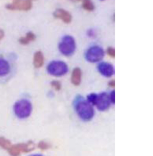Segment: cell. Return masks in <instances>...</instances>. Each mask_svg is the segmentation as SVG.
<instances>
[{
    "instance_id": "obj_20",
    "label": "cell",
    "mask_w": 153,
    "mask_h": 156,
    "mask_svg": "<svg viewBox=\"0 0 153 156\" xmlns=\"http://www.w3.org/2000/svg\"><path fill=\"white\" fill-rule=\"evenodd\" d=\"M38 147L42 150H45L48 148V145L45 142H40L38 144Z\"/></svg>"
},
{
    "instance_id": "obj_15",
    "label": "cell",
    "mask_w": 153,
    "mask_h": 156,
    "mask_svg": "<svg viewBox=\"0 0 153 156\" xmlns=\"http://www.w3.org/2000/svg\"><path fill=\"white\" fill-rule=\"evenodd\" d=\"M9 152L12 156H18L21 153L19 148L18 144L11 146L9 149Z\"/></svg>"
},
{
    "instance_id": "obj_7",
    "label": "cell",
    "mask_w": 153,
    "mask_h": 156,
    "mask_svg": "<svg viewBox=\"0 0 153 156\" xmlns=\"http://www.w3.org/2000/svg\"><path fill=\"white\" fill-rule=\"evenodd\" d=\"M6 8L9 10L28 11L32 8V1L31 0H15L12 4L7 5Z\"/></svg>"
},
{
    "instance_id": "obj_3",
    "label": "cell",
    "mask_w": 153,
    "mask_h": 156,
    "mask_svg": "<svg viewBox=\"0 0 153 156\" xmlns=\"http://www.w3.org/2000/svg\"><path fill=\"white\" fill-rule=\"evenodd\" d=\"M47 70L52 76L61 77L68 73V66L62 61H53L48 64Z\"/></svg>"
},
{
    "instance_id": "obj_21",
    "label": "cell",
    "mask_w": 153,
    "mask_h": 156,
    "mask_svg": "<svg viewBox=\"0 0 153 156\" xmlns=\"http://www.w3.org/2000/svg\"><path fill=\"white\" fill-rule=\"evenodd\" d=\"M109 99H110L111 103L112 104H114V103H115V91L112 90L111 92V94H109Z\"/></svg>"
},
{
    "instance_id": "obj_18",
    "label": "cell",
    "mask_w": 153,
    "mask_h": 156,
    "mask_svg": "<svg viewBox=\"0 0 153 156\" xmlns=\"http://www.w3.org/2000/svg\"><path fill=\"white\" fill-rule=\"evenodd\" d=\"M52 86L56 90H59L61 88V83L58 81H53L52 82Z\"/></svg>"
},
{
    "instance_id": "obj_10",
    "label": "cell",
    "mask_w": 153,
    "mask_h": 156,
    "mask_svg": "<svg viewBox=\"0 0 153 156\" xmlns=\"http://www.w3.org/2000/svg\"><path fill=\"white\" fill-rule=\"evenodd\" d=\"M10 66L6 60L0 58V77H4L9 74Z\"/></svg>"
},
{
    "instance_id": "obj_6",
    "label": "cell",
    "mask_w": 153,
    "mask_h": 156,
    "mask_svg": "<svg viewBox=\"0 0 153 156\" xmlns=\"http://www.w3.org/2000/svg\"><path fill=\"white\" fill-rule=\"evenodd\" d=\"M111 104L112 103L108 94L103 92L99 94H97L94 105L96 106L98 109L101 111H105L111 107Z\"/></svg>"
},
{
    "instance_id": "obj_2",
    "label": "cell",
    "mask_w": 153,
    "mask_h": 156,
    "mask_svg": "<svg viewBox=\"0 0 153 156\" xmlns=\"http://www.w3.org/2000/svg\"><path fill=\"white\" fill-rule=\"evenodd\" d=\"M32 111L31 102L27 99H21L16 102L14 105L15 115L19 119H27L29 117Z\"/></svg>"
},
{
    "instance_id": "obj_24",
    "label": "cell",
    "mask_w": 153,
    "mask_h": 156,
    "mask_svg": "<svg viewBox=\"0 0 153 156\" xmlns=\"http://www.w3.org/2000/svg\"><path fill=\"white\" fill-rule=\"evenodd\" d=\"M30 156H43L41 154H33V155H31Z\"/></svg>"
},
{
    "instance_id": "obj_11",
    "label": "cell",
    "mask_w": 153,
    "mask_h": 156,
    "mask_svg": "<svg viewBox=\"0 0 153 156\" xmlns=\"http://www.w3.org/2000/svg\"><path fill=\"white\" fill-rule=\"evenodd\" d=\"M44 64V56L41 51H37L34 56V65L35 68H41Z\"/></svg>"
},
{
    "instance_id": "obj_8",
    "label": "cell",
    "mask_w": 153,
    "mask_h": 156,
    "mask_svg": "<svg viewBox=\"0 0 153 156\" xmlns=\"http://www.w3.org/2000/svg\"><path fill=\"white\" fill-rule=\"evenodd\" d=\"M99 72L104 77H110L114 74L113 66L107 62H102L98 65Z\"/></svg>"
},
{
    "instance_id": "obj_22",
    "label": "cell",
    "mask_w": 153,
    "mask_h": 156,
    "mask_svg": "<svg viewBox=\"0 0 153 156\" xmlns=\"http://www.w3.org/2000/svg\"><path fill=\"white\" fill-rule=\"evenodd\" d=\"M4 32L3 30L0 29V41L4 38Z\"/></svg>"
},
{
    "instance_id": "obj_13",
    "label": "cell",
    "mask_w": 153,
    "mask_h": 156,
    "mask_svg": "<svg viewBox=\"0 0 153 156\" xmlns=\"http://www.w3.org/2000/svg\"><path fill=\"white\" fill-rule=\"evenodd\" d=\"M36 37L35 35V34L33 32H30L28 33L27 34L26 36L24 37H21L19 41L21 44L23 45H27L28 44H29L31 41H33L35 40Z\"/></svg>"
},
{
    "instance_id": "obj_16",
    "label": "cell",
    "mask_w": 153,
    "mask_h": 156,
    "mask_svg": "<svg viewBox=\"0 0 153 156\" xmlns=\"http://www.w3.org/2000/svg\"><path fill=\"white\" fill-rule=\"evenodd\" d=\"M12 146L10 141L3 137H0V147L4 149H9Z\"/></svg>"
},
{
    "instance_id": "obj_4",
    "label": "cell",
    "mask_w": 153,
    "mask_h": 156,
    "mask_svg": "<svg viewBox=\"0 0 153 156\" xmlns=\"http://www.w3.org/2000/svg\"><path fill=\"white\" fill-rule=\"evenodd\" d=\"M76 42L71 36H65L59 44V48L62 53L65 56L72 55L76 50Z\"/></svg>"
},
{
    "instance_id": "obj_23",
    "label": "cell",
    "mask_w": 153,
    "mask_h": 156,
    "mask_svg": "<svg viewBox=\"0 0 153 156\" xmlns=\"http://www.w3.org/2000/svg\"><path fill=\"white\" fill-rule=\"evenodd\" d=\"M109 86H111V87H114L115 86V81H114V80L111 81L109 83Z\"/></svg>"
},
{
    "instance_id": "obj_26",
    "label": "cell",
    "mask_w": 153,
    "mask_h": 156,
    "mask_svg": "<svg viewBox=\"0 0 153 156\" xmlns=\"http://www.w3.org/2000/svg\"><path fill=\"white\" fill-rule=\"evenodd\" d=\"M31 1H35V0H31Z\"/></svg>"
},
{
    "instance_id": "obj_17",
    "label": "cell",
    "mask_w": 153,
    "mask_h": 156,
    "mask_svg": "<svg viewBox=\"0 0 153 156\" xmlns=\"http://www.w3.org/2000/svg\"><path fill=\"white\" fill-rule=\"evenodd\" d=\"M97 98V94H91L87 96V101L92 105H94Z\"/></svg>"
},
{
    "instance_id": "obj_25",
    "label": "cell",
    "mask_w": 153,
    "mask_h": 156,
    "mask_svg": "<svg viewBox=\"0 0 153 156\" xmlns=\"http://www.w3.org/2000/svg\"><path fill=\"white\" fill-rule=\"evenodd\" d=\"M71 1L73 2H79V1H81L83 0H71Z\"/></svg>"
},
{
    "instance_id": "obj_1",
    "label": "cell",
    "mask_w": 153,
    "mask_h": 156,
    "mask_svg": "<svg viewBox=\"0 0 153 156\" xmlns=\"http://www.w3.org/2000/svg\"><path fill=\"white\" fill-rule=\"evenodd\" d=\"M74 108L78 116L84 122H90L94 117V112L92 105L81 96L76 98L73 103Z\"/></svg>"
},
{
    "instance_id": "obj_5",
    "label": "cell",
    "mask_w": 153,
    "mask_h": 156,
    "mask_svg": "<svg viewBox=\"0 0 153 156\" xmlns=\"http://www.w3.org/2000/svg\"><path fill=\"white\" fill-rule=\"evenodd\" d=\"M104 56V51L98 46L91 47L87 51L86 58L90 62L94 63L100 61Z\"/></svg>"
},
{
    "instance_id": "obj_27",
    "label": "cell",
    "mask_w": 153,
    "mask_h": 156,
    "mask_svg": "<svg viewBox=\"0 0 153 156\" xmlns=\"http://www.w3.org/2000/svg\"><path fill=\"white\" fill-rule=\"evenodd\" d=\"M13 1H15V0H13Z\"/></svg>"
},
{
    "instance_id": "obj_9",
    "label": "cell",
    "mask_w": 153,
    "mask_h": 156,
    "mask_svg": "<svg viewBox=\"0 0 153 156\" xmlns=\"http://www.w3.org/2000/svg\"><path fill=\"white\" fill-rule=\"evenodd\" d=\"M53 15L56 18L60 19L66 23H69L72 20V16L71 14L64 9H57L54 12Z\"/></svg>"
},
{
    "instance_id": "obj_14",
    "label": "cell",
    "mask_w": 153,
    "mask_h": 156,
    "mask_svg": "<svg viewBox=\"0 0 153 156\" xmlns=\"http://www.w3.org/2000/svg\"><path fill=\"white\" fill-rule=\"evenodd\" d=\"M83 7L89 12H92L94 9V4L91 0H83Z\"/></svg>"
},
{
    "instance_id": "obj_12",
    "label": "cell",
    "mask_w": 153,
    "mask_h": 156,
    "mask_svg": "<svg viewBox=\"0 0 153 156\" xmlns=\"http://www.w3.org/2000/svg\"><path fill=\"white\" fill-rule=\"evenodd\" d=\"M81 80V71L80 68H75L72 73L71 76V82L75 85L78 86Z\"/></svg>"
},
{
    "instance_id": "obj_19",
    "label": "cell",
    "mask_w": 153,
    "mask_h": 156,
    "mask_svg": "<svg viewBox=\"0 0 153 156\" xmlns=\"http://www.w3.org/2000/svg\"><path fill=\"white\" fill-rule=\"evenodd\" d=\"M107 54L111 57H115V50L112 47H109L107 49Z\"/></svg>"
}]
</instances>
